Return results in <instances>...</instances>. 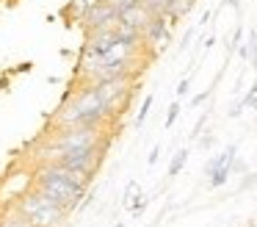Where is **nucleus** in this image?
<instances>
[{
	"label": "nucleus",
	"instance_id": "17",
	"mask_svg": "<svg viewBox=\"0 0 257 227\" xmlns=\"http://www.w3.org/2000/svg\"><path fill=\"white\" fill-rule=\"evenodd\" d=\"M205 122H207V111L199 116V122L194 125V130H191V138H199V133H202V127H205Z\"/></svg>",
	"mask_w": 257,
	"mask_h": 227
},
{
	"label": "nucleus",
	"instance_id": "15",
	"mask_svg": "<svg viewBox=\"0 0 257 227\" xmlns=\"http://www.w3.org/2000/svg\"><path fill=\"white\" fill-rule=\"evenodd\" d=\"M240 36H243V28H235V31H232V39H229V44H227V53H232V50L235 47H238V44H240Z\"/></svg>",
	"mask_w": 257,
	"mask_h": 227
},
{
	"label": "nucleus",
	"instance_id": "16",
	"mask_svg": "<svg viewBox=\"0 0 257 227\" xmlns=\"http://www.w3.org/2000/svg\"><path fill=\"white\" fill-rule=\"evenodd\" d=\"M188 89H191V78L185 75L183 81L177 83V97H185V94H188Z\"/></svg>",
	"mask_w": 257,
	"mask_h": 227
},
{
	"label": "nucleus",
	"instance_id": "7",
	"mask_svg": "<svg viewBox=\"0 0 257 227\" xmlns=\"http://www.w3.org/2000/svg\"><path fill=\"white\" fill-rule=\"evenodd\" d=\"M196 6V0H169L166 9H163V17H166L169 25H177V20H183V17L191 14V9Z\"/></svg>",
	"mask_w": 257,
	"mask_h": 227
},
{
	"label": "nucleus",
	"instance_id": "3",
	"mask_svg": "<svg viewBox=\"0 0 257 227\" xmlns=\"http://www.w3.org/2000/svg\"><path fill=\"white\" fill-rule=\"evenodd\" d=\"M105 144H97V147H86V149H72V153H61L56 155V164H61L64 169H78V172H89V175H97L102 166V153H105Z\"/></svg>",
	"mask_w": 257,
	"mask_h": 227
},
{
	"label": "nucleus",
	"instance_id": "20",
	"mask_svg": "<svg viewBox=\"0 0 257 227\" xmlns=\"http://www.w3.org/2000/svg\"><path fill=\"white\" fill-rule=\"evenodd\" d=\"M207 97H210V89H205V92H202V94H196V97L191 100V103H194V105H202V103H205Z\"/></svg>",
	"mask_w": 257,
	"mask_h": 227
},
{
	"label": "nucleus",
	"instance_id": "23",
	"mask_svg": "<svg viewBox=\"0 0 257 227\" xmlns=\"http://www.w3.org/2000/svg\"><path fill=\"white\" fill-rule=\"evenodd\" d=\"M221 6H232V9H238L240 0H221Z\"/></svg>",
	"mask_w": 257,
	"mask_h": 227
},
{
	"label": "nucleus",
	"instance_id": "18",
	"mask_svg": "<svg viewBox=\"0 0 257 227\" xmlns=\"http://www.w3.org/2000/svg\"><path fill=\"white\" fill-rule=\"evenodd\" d=\"M194 31H196V28H188V31L183 33V42H180V53H183V50H188L191 39H194Z\"/></svg>",
	"mask_w": 257,
	"mask_h": 227
},
{
	"label": "nucleus",
	"instance_id": "19",
	"mask_svg": "<svg viewBox=\"0 0 257 227\" xmlns=\"http://www.w3.org/2000/svg\"><path fill=\"white\" fill-rule=\"evenodd\" d=\"M158 158H161V147H152V153H150V158H147V164L155 166V164H158Z\"/></svg>",
	"mask_w": 257,
	"mask_h": 227
},
{
	"label": "nucleus",
	"instance_id": "8",
	"mask_svg": "<svg viewBox=\"0 0 257 227\" xmlns=\"http://www.w3.org/2000/svg\"><path fill=\"white\" fill-rule=\"evenodd\" d=\"M97 3H100V0H69L67 9H64V14H67L72 22H80V17H83L91 6H97Z\"/></svg>",
	"mask_w": 257,
	"mask_h": 227
},
{
	"label": "nucleus",
	"instance_id": "5",
	"mask_svg": "<svg viewBox=\"0 0 257 227\" xmlns=\"http://www.w3.org/2000/svg\"><path fill=\"white\" fill-rule=\"evenodd\" d=\"M150 20H152V14L139 3V0H136V3H130V6H122V9H119V22H124V25H130V28H139L141 33H144V28H147V25H150Z\"/></svg>",
	"mask_w": 257,
	"mask_h": 227
},
{
	"label": "nucleus",
	"instance_id": "24",
	"mask_svg": "<svg viewBox=\"0 0 257 227\" xmlns=\"http://www.w3.org/2000/svg\"><path fill=\"white\" fill-rule=\"evenodd\" d=\"M116 227H124V221H119V224H116Z\"/></svg>",
	"mask_w": 257,
	"mask_h": 227
},
{
	"label": "nucleus",
	"instance_id": "6",
	"mask_svg": "<svg viewBox=\"0 0 257 227\" xmlns=\"http://www.w3.org/2000/svg\"><path fill=\"white\" fill-rule=\"evenodd\" d=\"M64 216H67V210L58 208V205H42L34 216H28V221L34 227H58L64 221Z\"/></svg>",
	"mask_w": 257,
	"mask_h": 227
},
{
	"label": "nucleus",
	"instance_id": "4",
	"mask_svg": "<svg viewBox=\"0 0 257 227\" xmlns=\"http://www.w3.org/2000/svg\"><path fill=\"white\" fill-rule=\"evenodd\" d=\"M119 20V9L108 0H100L97 6H91L83 17H80V25L83 31H94V28H105V25H113Z\"/></svg>",
	"mask_w": 257,
	"mask_h": 227
},
{
	"label": "nucleus",
	"instance_id": "12",
	"mask_svg": "<svg viewBox=\"0 0 257 227\" xmlns=\"http://www.w3.org/2000/svg\"><path fill=\"white\" fill-rule=\"evenodd\" d=\"M139 194H141L139 183H136V180H130L127 186H124V205H127V208H130V205H133L136 199H139Z\"/></svg>",
	"mask_w": 257,
	"mask_h": 227
},
{
	"label": "nucleus",
	"instance_id": "1",
	"mask_svg": "<svg viewBox=\"0 0 257 227\" xmlns=\"http://www.w3.org/2000/svg\"><path fill=\"white\" fill-rule=\"evenodd\" d=\"M34 188H39L53 205L64 208L67 213L72 208H78L83 194H86L80 186H75V183L69 180V172L64 169L61 164H56V161H47V164L36 172V186Z\"/></svg>",
	"mask_w": 257,
	"mask_h": 227
},
{
	"label": "nucleus",
	"instance_id": "2",
	"mask_svg": "<svg viewBox=\"0 0 257 227\" xmlns=\"http://www.w3.org/2000/svg\"><path fill=\"white\" fill-rule=\"evenodd\" d=\"M105 141L108 138L102 136V127H61L50 138V149H53L50 158H56L61 153H72V149L97 147V144H105Z\"/></svg>",
	"mask_w": 257,
	"mask_h": 227
},
{
	"label": "nucleus",
	"instance_id": "11",
	"mask_svg": "<svg viewBox=\"0 0 257 227\" xmlns=\"http://www.w3.org/2000/svg\"><path fill=\"white\" fill-rule=\"evenodd\" d=\"M152 103H155V97H152V94H147V97H144V103H141V108H139V114H136V127H141V125L147 122V116H150Z\"/></svg>",
	"mask_w": 257,
	"mask_h": 227
},
{
	"label": "nucleus",
	"instance_id": "13",
	"mask_svg": "<svg viewBox=\"0 0 257 227\" xmlns=\"http://www.w3.org/2000/svg\"><path fill=\"white\" fill-rule=\"evenodd\" d=\"M246 47H249V61L257 66V31L249 33V44H246Z\"/></svg>",
	"mask_w": 257,
	"mask_h": 227
},
{
	"label": "nucleus",
	"instance_id": "9",
	"mask_svg": "<svg viewBox=\"0 0 257 227\" xmlns=\"http://www.w3.org/2000/svg\"><path fill=\"white\" fill-rule=\"evenodd\" d=\"M229 175H232V164H229V166H218V169L210 175V180H207V186H210V188H221L224 183L229 180Z\"/></svg>",
	"mask_w": 257,
	"mask_h": 227
},
{
	"label": "nucleus",
	"instance_id": "21",
	"mask_svg": "<svg viewBox=\"0 0 257 227\" xmlns=\"http://www.w3.org/2000/svg\"><path fill=\"white\" fill-rule=\"evenodd\" d=\"M240 111H243V103H232V108H229V116H238Z\"/></svg>",
	"mask_w": 257,
	"mask_h": 227
},
{
	"label": "nucleus",
	"instance_id": "14",
	"mask_svg": "<svg viewBox=\"0 0 257 227\" xmlns=\"http://www.w3.org/2000/svg\"><path fill=\"white\" fill-rule=\"evenodd\" d=\"M177 116H180V103L174 100V103L169 105V114H166V130L174 125V122H177Z\"/></svg>",
	"mask_w": 257,
	"mask_h": 227
},
{
	"label": "nucleus",
	"instance_id": "22",
	"mask_svg": "<svg viewBox=\"0 0 257 227\" xmlns=\"http://www.w3.org/2000/svg\"><path fill=\"white\" fill-rule=\"evenodd\" d=\"M207 20H210V11H205V14L199 17V22H196V25H207Z\"/></svg>",
	"mask_w": 257,
	"mask_h": 227
},
{
	"label": "nucleus",
	"instance_id": "10",
	"mask_svg": "<svg viewBox=\"0 0 257 227\" xmlns=\"http://www.w3.org/2000/svg\"><path fill=\"white\" fill-rule=\"evenodd\" d=\"M185 161H188V149H177L174 153V158H172V164H169V177H177L180 172H183V166H185Z\"/></svg>",
	"mask_w": 257,
	"mask_h": 227
}]
</instances>
